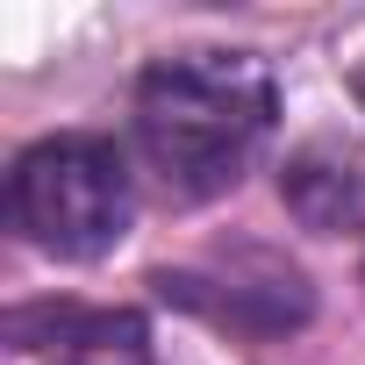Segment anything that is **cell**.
<instances>
[{"label": "cell", "instance_id": "obj_1", "mask_svg": "<svg viewBox=\"0 0 365 365\" xmlns=\"http://www.w3.org/2000/svg\"><path fill=\"white\" fill-rule=\"evenodd\" d=\"M136 150L172 201H215L251 172L279 122V86L258 51H165L136 79Z\"/></svg>", "mask_w": 365, "mask_h": 365}, {"label": "cell", "instance_id": "obj_2", "mask_svg": "<svg viewBox=\"0 0 365 365\" xmlns=\"http://www.w3.org/2000/svg\"><path fill=\"white\" fill-rule=\"evenodd\" d=\"M129 215H136V179L115 136L65 129L29 143L8 172V230L43 258L65 265L108 258L129 237Z\"/></svg>", "mask_w": 365, "mask_h": 365}, {"label": "cell", "instance_id": "obj_3", "mask_svg": "<svg viewBox=\"0 0 365 365\" xmlns=\"http://www.w3.org/2000/svg\"><path fill=\"white\" fill-rule=\"evenodd\" d=\"M158 294L222 329H244V336H287L315 315L301 265H287L272 251H230V258H208L187 272H158Z\"/></svg>", "mask_w": 365, "mask_h": 365}, {"label": "cell", "instance_id": "obj_4", "mask_svg": "<svg viewBox=\"0 0 365 365\" xmlns=\"http://www.w3.org/2000/svg\"><path fill=\"white\" fill-rule=\"evenodd\" d=\"M15 351H58V365H150V322L136 308H15L8 315Z\"/></svg>", "mask_w": 365, "mask_h": 365}, {"label": "cell", "instance_id": "obj_5", "mask_svg": "<svg viewBox=\"0 0 365 365\" xmlns=\"http://www.w3.org/2000/svg\"><path fill=\"white\" fill-rule=\"evenodd\" d=\"M279 201L294 208L301 230H322V237L358 230L365 222V143H336V136L301 143L279 172Z\"/></svg>", "mask_w": 365, "mask_h": 365}, {"label": "cell", "instance_id": "obj_6", "mask_svg": "<svg viewBox=\"0 0 365 365\" xmlns=\"http://www.w3.org/2000/svg\"><path fill=\"white\" fill-rule=\"evenodd\" d=\"M351 93H358V101H365V72H351Z\"/></svg>", "mask_w": 365, "mask_h": 365}, {"label": "cell", "instance_id": "obj_7", "mask_svg": "<svg viewBox=\"0 0 365 365\" xmlns=\"http://www.w3.org/2000/svg\"><path fill=\"white\" fill-rule=\"evenodd\" d=\"M358 279H365V272H358Z\"/></svg>", "mask_w": 365, "mask_h": 365}]
</instances>
